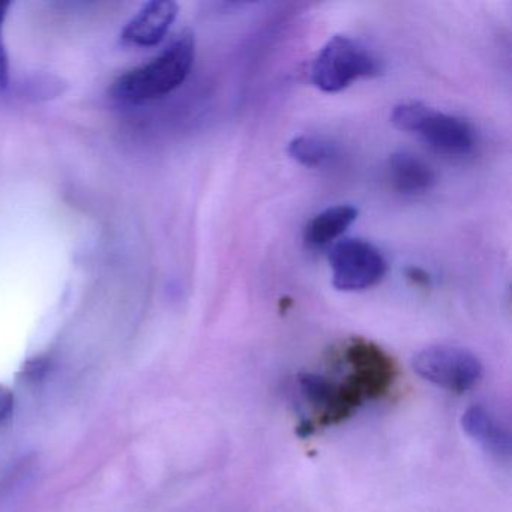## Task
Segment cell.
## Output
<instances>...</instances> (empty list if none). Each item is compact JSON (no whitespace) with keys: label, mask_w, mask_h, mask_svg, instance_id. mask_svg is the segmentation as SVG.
Wrapping results in <instances>:
<instances>
[{"label":"cell","mask_w":512,"mask_h":512,"mask_svg":"<svg viewBox=\"0 0 512 512\" xmlns=\"http://www.w3.org/2000/svg\"><path fill=\"white\" fill-rule=\"evenodd\" d=\"M343 361L346 376L334 386L335 424L346 421L367 401L385 397L397 379V364L379 344L365 338H352L344 344Z\"/></svg>","instance_id":"1"},{"label":"cell","mask_w":512,"mask_h":512,"mask_svg":"<svg viewBox=\"0 0 512 512\" xmlns=\"http://www.w3.org/2000/svg\"><path fill=\"white\" fill-rule=\"evenodd\" d=\"M196 58V41L191 32L173 40L160 55L113 83L112 95L125 104H145L166 97L187 79Z\"/></svg>","instance_id":"2"},{"label":"cell","mask_w":512,"mask_h":512,"mask_svg":"<svg viewBox=\"0 0 512 512\" xmlns=\"http://www.w3.org/2000/svg\"><path fill=\"white\" fill-rule=\"evenodd\" d=\"M376 56L359 41L335 35L320 50L311 67V80L320 91L335 94L359 79L379 74Z\"/></svg>","instance_id":"3"},{"label":"cell","mask_w":512,"mask_h":512,"mask_svg":"<svg viewBox=\"0 0 512 512\" xmlns=\"http://www.w3.org/2000/svg\"><path fill=\"white\" fill-rule=\"evenodd\" d=\"M412 367L422 379L457 394L478 385L484 374V365L475 353L449 344L425 347L413 358Z\"/></svg>","instance_id":"4"},{"label":"cell","mask_w":512,"mask_h":512,"mask_svg":"<svg viewBox=\"0 0 512 512\" xmlns=\"http://www.w3.org/2000/svg\"><path fill=\"white\" fill-rule=\"evenodd\" d=\"M332 284L341 292H361L376 286L388 271L379 248L358 238L335 242L329 251Z\"/></svg>","instance_id":"5"},{"label":"cell","mask_w":512,"mask_h":512,"mask_svg":"<svg viewBox=\"0 0 512 512\" xmlns=\"http://www.w3.org/2000/svg\"><path fill=\"white\" fill-rule=\"evenodd\" d=\"M412 134L446 157H467L476 146V131L466 119L425 106Z\"/></svg>","instance_id":"6"},{"label":"cell","mask_w":512,"mask_h":512,"mask_svg":"<svg viewBox=\"0 0 512 512\" xmlns=\"http://www.w3.org/2000/svg\"><path fill=\"white\" fill-rule=\"evenodd\" d=\"M178 13V4L172 0L149 2L130 20L122 38L137 47L157 46L172 28Z\"/></svg>","instance_id":"7"},{"label":"cell","mask_w":512,"mask_h":512,"mask_svg":"<svg viewBox=\"0 0 512 512\" xmlns=\"http://www.w3.org/2000/svg\"><path fill=\"white\" fill-rule=\"evenodd\" d=\"M464 433L494 457L508 458L511 436L481 404H473L461 416Z\"/></svg>","instance_id":"8"},{"label":"cell","mask_w":512,"mask_h":512,"mask_svg":"<svg viewBox=\"0 0 512 512\" xmlns=\"http://www.w3.org/2000/svg\"><path fill=\"white\" fill-rule=\"evenodd\" d=\"M386 170L392 188L406 196L425 193L436 182L433 169L418 155L406 151L392 154Z\"/></svg>","instance_id":"9"},{"label":"cell","mask_w":512,"mask_h":512,"mask_svg":"<svg viewBox=\"0 0 512 512\" xmlns=\"http://www.w3.org/2000/svg\"><path fill=\"white\" fill-rule=\"evenodd\" d=\"M358 218V209L350 205H337L323 209L308 221L304 239L308 247L323 248L340 238Z\"/></svg>","instance_id":"10"},{"label":"cell","mask_w":512,"mask_h":512,"mask_svg":"<svg viewBox=\"0 0 512 512\" xmlns=\"http://www.w3.org/2000/svg\"><path fill=\"white\" fill-rule=\"evenodd\" d=\"M290 157L304 167L316 169L325 166L334 157V148L325 139L316 136H299L290 142Z\"/></svg>","instance_id":"11"},{"label":"cell","mask_w":512,"mask_h":512,"mask_svg":"<svg viewBox=\"0 0 512 512\" xmlns=\"http://www.w3.org/2000/svg\"><path fill=\"white\" fill-rule=\"evenodd\" d=\"M10 2H0V86L7 88L10 85V56H8L7 44H5V22H7Z\"/></svg>","instance_id":"12"},{"label":"cell","mask_w":512,"mask_h":512,"mask_svg":"<svg viewBox=\"0 0 512 512\" xmlns=\"http://www.w3.org/2000/svg\"><path fill=\"white\" fill-rule=\"evenodd\" d=\"M47 368H49V362H47L46 358L31 359L23 367L22 377L28 380V382H35V380H40L41 377H44V374L47 373Z\"/></svg>","instance_id":"13"},{"label":"cell","mask_w":512,"mask_h":512,"mask_svg":"<svg viewBox=\"0 0 512 512\" xmlns=\"http://www.w3.org/2000/svg\"><path fill=\"white\" fill-rule=\"evenodd\" d=\"M14 394L10 388L0 385V424H4L13 416Z\"/></svg>","instance_id":"14"},{"label":"cell","mask_w":512,"mask_h":512,"mask_svg":"<svg viewBox=\"0 0 512 512\" xmlns=\"http://www.w3.org/2000/svg\"><path fill=\"white\" fill-rule=\"evenodd\" d=\"M407 280L419 287H428L431 283L430 275L421 268H409L406 271Z\"/></svg>","instance_id":"15"}]
</instances>
